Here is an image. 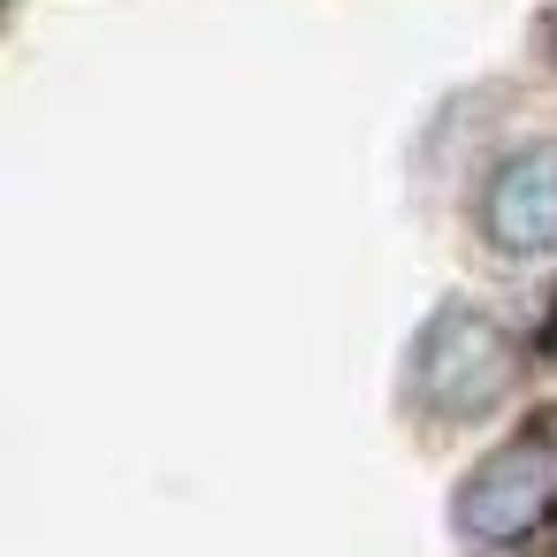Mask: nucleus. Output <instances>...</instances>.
<instances>
[{"instance_id": "f257e3e1", "label": "nucleus", "mask_w": 557, "mask_h": 557, "mask_svg": "<svg viewBox=\"0 0 557 557\" xmlns=\"http://www.w3.org/2000/svg\"><path fill=\"white\" fill-rule=\"evenodd\" d=\"M412 405L435 420H481L504 405V389L519 382V344L511 329L473 306V298H443L428 313V329L412 336Z\"/></svg>"}, {"instance_id": "f03ea898", "label": "nucleus", "mask_w": 557, "mask_h": 557, "mask_svg": "<svg viewBox=\"0 0 557 557\" xmlns=\"http://www.w3.org/2000/svg\"><path fill=\"white\" fill-rule=\"evenodd\" d=\"M557 511V420H527L519 435H504L450 496V527L466 542H519Z\"/></svg>"}, {"instance_id": "7ed1b4c3", "label": "nucleus", "mask_w": 557, "mask_h": 557, "mask_svg": "<svg viewBox=\"0 0 557 557\" xmlns=\"http://www.w3.org/2000/svg\"><path fill=\"white\" fill-rule=\"evenodd\" d=\"M481 230L504 260H534L557 245V146H519L481 184Z\"/></svg>"}, {"instance_id": "20e7f679", "label": "nucleus", "mask_w": 557, "mask_h": 557, "mask_svg": "<svg viewBox=\"0 0 557 557\" xmlns=\"http://www.w3.org/2000/svg\"><path fill=\"white\" fill-rule=\"evenodd\" d=\"M549 351H557V298H549Z\"/></svg>"}, {"instance_id": "39448f33", "label": "nucleus", "mask_w": 557, "mask_h": 557, "mask_svg": "<svg viewBox=\"0 0 557 557\" xmlns=\"http://www.w3.org/2000/svg\"><path fill=\"white\" fill-rule=\"evenodd\" d=\"M549 54H557V9H549Z\"/></svg>"}, {"instance_id": "423d86ee", "label": "nucleus", "mask_w": 557, "mask_h": 557, "mask_svg": "<svg viewBox=\"0 0 557 557\" xmlns=\"http://www.w3.org/2000/svg\"><path fill=\"white\" fill-rule=\"evenodd\" d=\"M0 9H9V0H0Z\"/></svg>"}]
</instances>
